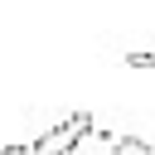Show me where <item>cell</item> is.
Listing matches in <instances>:
<instances>
[{
  "instance_id": "6da1fadb",
  "label": "cell",
  "mask_w": 155,
  "mask_h": 155,
  "mask_svg": "<svg viewBox=\"0 0 155 155\" xmlns=\"http://www.w3.org/2000/svg\"><path fill=\"white\" fill-rule=\"evenodd\" d=\"M87 131H92V116H87V111H73V116H63L58 126H48L29 150H34V155H73V150L87 140Z\"/></svg>"
},
{
  "instance_id": "7a4b0ae2",
  "label": "cell",
  "mask_w": 155,
  "mask_h": 155,
  "mask_svg": "<svg viewBox=\"0 0 155 155\" xmlns=\"http://www.w3.org/2000/svg\"><path fill=\"white\" fill-rule=\"evenodd\" d=\"M111 155H155L145 140H136V136H121L116 145H111Z\"/></svg>"
},
{
  "instance_id": "3957f363",
  "label": "cell",
  "mask_w": 155,
  "mask_h": 155,
  "mask_svg": "<svg viewBox=\"0 0 155 155\" xmlns=\"http://www.w3.org/2000/svg\"><path fill=\"white\" fill-rule=\"evenodd\" d=\"M126 63H131V68H155V53H150V48H131Z\"/></svg>"
},
{
  "instance_id": "277c9868",
  "label": "cell",
  "mask_w": 155,
  "mask_h": 155,
  "mask_svg": "<svg viewBox=\"0 0 155 155\" xmlns=\"http://www.w3.org/2000/svg\"><path fill=\"white\" fill-rule=\"evenodd\" d=\"M0 155H34V150H29V145H5Z\"/></svg>"
}]
</instances>
